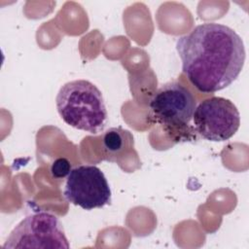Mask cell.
Wrapping results in <instances>:
<instances>
[{"label":"cell","instance_id":"1","mask_svg":"<svg viewBox=\"0 0 249 249\" xmlns=\"http://www.w3.org/2000/svg\"><path fill=\"white\" fill-rule=\"evenodd\" d=\"M182 72L202 93L229 87L240 74L246 57L241 37L231 27L204 22L176 42Z\"/></svg>","mask_w":249,"mask_h":249},{"label":"cell","instance_id":"2","mask_svg":"<svg viewBox=\"0 0 249 249\" xmlns=\"http://www.w3.org/2000/svg\"><path fill=\"white\" fill-rule=\"evenodd\" d=\"M55 104L62 121L68 125L95 134L101 132L108 113L101 91L87 80H74L58 90Z\"/></svg>","mask_w":249,"mask_h":249},{"label":"cell","instance_id":"7","mask_svg":"<svg viewBox=\"0 0 249 249\" xmlns=\"http://www.w3.org/2000/svg\"><path fill=\"white\" fill-rule=\"evenodd\" d=\"M132 134L122 127H111L102 136V146L107 160L127 154L133 149Z\"/></svg>","mask_w":249,"mask_h":249},{"label":"cell","instance_id":"3","mask_svg":"<svg viewBox=\"0 0 249 249\" xmlns=\"http://www.w3.org/2000/svg\"><path fill=\"white\" fill-rule=\"evenodd\" d=\"M70 247L59 219L45 211L22 219L6 239L4 249L59 248Z\"/></svg>","mask_w":249,"mask_h":249},{"label":"cell","instance_id":"6","mask_svg":"<svg viewBox=\"0 0 249 249\" xmlns=\"http://www.w3.org/2000/svg\"><path fill=\"white\" fill-rule=\"evenodd\" d=\"M64 196L85 210L101 208L111 202L108 181L95 165H80L71 169L65 183Z\"/></svg>","mask_w":249,"mask_h":249},{"label":"cell","instance_id":"5","mask_svg":"<svg viewBox=\"0 0 249 249\" xmlns=\"http://www.w3.org/2000/svg\"><path fill=\"white\" fill-rule=\"evenodd\" d=\"M196 101L188 88L178 82L161 85L149 102V115L160 124L180 127L193 119Z\"/></svg>","mask_w":249,"mask_h":249},{"label":"cell","instance_id":"4","mask_svg":"<svg viewBox=\"0 0 249 249\" xmlns=\"http://www.w3.org/2000/svg\"><path fill=\"white\" fill-rule=\"evenodd\" d=\"M193 122L196 132L202 138L221 142L235 134L240 125V114L230 99L213 96L204 99L196 107Z\"/></svg>","mask_w":249,"mask_h":249},{"label":"cell","instance_id":"8","mask_svg":"<svg viewBox=\"0 0 249 249\" xmlns=\"http://www.w3.org/2000/svg\"><path fill=\"white\" fill-rule=\"evenodd\" d=\"M71 169V164L66 158H58L52 163L51 174L55 179H61L68 176Z\"/></svg>","mask_w":249,"mask_h":249}]
</instances>
